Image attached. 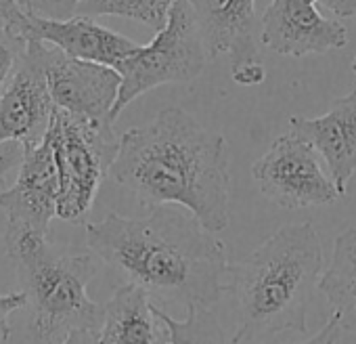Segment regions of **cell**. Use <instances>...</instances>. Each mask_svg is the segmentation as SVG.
<instances>
[{"label":"cell","instance_id":"obj_1","mask_svg":"<svg viewBox=\"0 0 356 344\" xmlns=\"http://www.w3.org/2000/svg\"><path fill=\"white\" fill-rule=\"evenodd\" d=\"M90 252L157 306L212 308L227 290V246L191 212L155 206L143 219L109 212L86 223Z\"/></svg>","mask_w":356,"mask_h":344},{"label":"cell","instance_id":"obj_2","mask_svg":"<svg viewBox=\"0 0 356 344\" xmlns=\"http://www.w3.org/2000/svg\"><path fill=\"white\" fill-rule=\"evenodd\" d=\"M109 177L132 191L145 208L176 204L208 231L231 221L229 145L181 107L161 109L153 122L126 130Z\"/></svg>","mask_w":356,"mask_h":344},{"label":"cell","instance_id":"obj_3","mask_svg":"<svg viewBox=\"0 0 356 344\" xmlns=\"http://www.w3.org/2000/svg\"><path fill=\"white\" fill-rule=\"evenodd\" d=\"M323 246L312 223L281 227L243 260L229 265L227 290L237 319L229 344H266L302 334L318 292Z\"/></svg>","mask_w":356,"mask_h":344},{"label":"cell","instance_id":"obj_4","mask_svg":"<svg viewBox=\"0 0 356 344\" xmlns=\"http://www.w3.org/2000/svg\"><path fill=\"white\" fill-rule=\"evenodd\" d=\"M7 254L34 311L36 344H59L74 329H99L103 304L88 296L97 263L88 252H67L32 231L7 229Z\"/></svg>","mask_w":356,"mask_h":344},{"label":"cell","instance_id":"obj_5","mask_svg":"<svg viewBox=\"0 0 356 344\" xmlns=\"http://www.w3.org/2000/svg\"><path fill=\"white\" fill-rule=\"evenodd\" d=\"M47 134L59 168L57 219L86 225L99 187L118 155L120 139L113 132V124L90 122L55 107Z\"/></svg>","mask_w":356,"mask_h":344},{"label":"cell","instance_id":"obj_6","mask_svg":"<svg viewBox=\"0 0 356 344\" xmlns=\"http://www.w3.org/2000/svg\"><path fill=\"white\" fill-rule=\"evenodd\" d=\"M208 59L210 55L191 3L178 0L165 28L115 68L122 74V86L111 114L113 122L140 95L161 84H178L197 78Z\"/></svg>","mask_w":356,"mask_h":344},{"label":"cell","instance_id":"obj_7","mask_svg":"<svg viewBox=\"0 0 356 344\" xmlns=\"http://www.w3.org/2000/svg\"><path fill=\"white\" fill-rule=\"evenodd\" d=\"M252 177L262 196L285 210L329 206L341 198L321 164V153L293 130L277 136L268 151L252 164Z\"/></svg>","mask_w":356,"mask_h":344},{"label":"cell","instance_id":"obj_8","mask_svg":"<svg viewBox=\"0 0 356 344\" xmlns=\"http://www.w3.org/2000/svg\"><path fill=\"white\" fill-rule=\"evenodd\" d=\"M210 59L227 55L231 76L241 86L264 82L260 61L262 24L256 17V0H189Z\"/></svg>","mask_w":356,"mask_h":344},{"label":"cell","instance_id":"obj_9","mask_svg":"<svg viewBox=\"0 0 356 344\" xmlns=\"http://www.w3.org/2000/svg\"><path fill=\"white\" fill-rule=\"evenodd\" d=\"M49 51L51 45L28 40L19 70L0 99V145L17 141L30 151L44 141L55 116V101L47 80Z\"/></svg>","mask_w":356,"mask_h":344},{"label":"cell","instance_id":"obj_10","mask_svg":"<svg viewBox=\"0 0 356 344\" xmlns=\"http://www.w3.org/2000/svg\"><path fill=\"white\" fill-rule=\"evenodd\" d=\"M49 91L55 107L99 124H113V107L122 86L115 68L74 59L51 45L47 61Z\"/></svg>","mask_w":356,"mask_h":344},{"label":"cell","instance_id":"obj_11","mask_svg":"<svg viewBox=\"0 0 356 344\" xmlns=\"http://www.w3.org/2000/svg\"><path fill=\"white\" fill-rule=\"evenodd\" d=\"M59 204V168L49 139L26 151L15 183L0 194V208L7 214V229L32 231L47 237Z\"/></svg>","mask_w":356,"mask_h":344},{"label":"cell","instance_id":"obj_12","mask_svg":"<svg viewBox=\"0 0 356 344\" xmlns=\"http://www.w3.org/2000/svg\"><path fill=\"white\" fill-rule=\"evenodd\" d=\"M262 45L279 55H323L348 45V28L329 19L314 0H270L262 17Z\"/></svg>","mask_w":356,"mask_h":344},{"label":"cell","instance_id":"obj_13","mask_svg":"<svg viewBox=\"0 0 356 344\" xmlns=\"http://www.w3.org/2000/svg\"><path fill=\"white\" fill-rule=\"evenodd\" d=\"M26 40H40L57 47L67 57L118 68L140 45L97 24L92 17L74 15L70 19H51L26 9Z\"/></svg>","mask_w":356,"mask_h":344},{"label":"cell","instance_id":"obj_14","mask_svg":"<svg viewBox=\"0 0 356 344\" xmlns=\"http://www.w3.org/2000/svg\"><path fill=\"white\" fill-rule=\"evenodd\" d=\"M289 128L310 141L327 164L339 194L356 172V88L331 103V109L318 118L293 116Z\"/></svg>","mask_w":356,"mask_h":344},{"label":"cell","instance_id":"obj_15","mask_svg":"<svg viewBox=\"0 0 356 344\" xmlns=\"http://www.w3.org/2000/svg\"><path fill=\"white\" fill-rule=\"evenodd\" d=\"M99 340L101 344H170L165 323L153 311V300L134 283L118 286L103 304Z\"/></svg>","mask_w":356,"mask_h":344},{"label":"cell","instance_id":"obj_16","mask_svg":"<svg viewBox=\"0 0 356 344\" xmlns=\"http://www.w3.org/2000/svg\"><path fill=\"white\" fill-rule=\"evenodd\" d=\"M318 292L333 306L341 329L356 334V229H348L333 242L327 271L321 275Z\"/></svg>","mask_w":356,"mask_h":344},{"label":"cell","instance_id":"obj_17","mask_svg":"<svg viewBox=\"0 0 356 344\" xmlns=\"http://www.w3.org/2000/svg\"><path fill=\"white\" fill-rule=\"evenodd\" d=\"M176 3L178 0H84L76 15L124 17L130 22H138L153 32H159L165 28Z\"/></svg>","mask_w":356,"mask_h":344},{"label":"cell","instance_id":"obj_18","mask_svg":"<svg viewBox=\"0 0 356 344\" xmlns=\"http://www.w3.org/2000/svg\"><path fill=\"white\" fill-rule=\"evenodd\" d=\"M153 311L165 323L170 344H227L222 325L210 308H189L185 319H174L153 302Z\"/></svg>","mask_w":356,"mask_h":344},{"label":"cell","instance_id":"obj_19","mask_svg":"<svg viewBox=\"0 0 356 344\" xmlns=\"http://www.w3.org/2000/svg\"><path fill=\"white\" fill-rule=\"evenodd\" d=\"M26 51L28 40L22 34H15L9 28H0V99L17 74Z\"/></svg>","mask_w":356,"mask_h":344},{"label":"cell","instance_id":"obj_20","mask_svg":"<svg viewBox=\"0 0 356 344\" xmlns=\"http://www.w3.org/2000/svg\"><path fill=\"white\" fill-rule=\"evenodd\" d=\"M84 0H22V5L32 13L51 19H70L78 13V7Z\"/></svg>","mask_w":356,"mask_h":344},{"label":"cell","instance_id":"obj_21","mask_svg":"<svg viewBox=\"0 0 356 344\" xmlns=\"http://www.w3.org/2000/svg\"><path fill=\"white\" fill-rule=\"evenodd\" d=\"M26 304H28V296L24 290L7 294V296H0V336H3L5 340L11 336V325H9L11 315Z\"/></svg>","mask_w":356,"mask_h":344},{"label":"cell","instance_id":"obj_22","mask_svg":"<svg viewBox=\"0 0 356 344\" xmlns=\"http://www.w3.org/2000/svg\"><path fill=\"white\" fill-rule=\"evenodd\" d=\"M24 155H26V149L17 141H7L0 145V185H3V181L7 179L11 170L19 168V164L24 162Z\"/></svg>","mask_w":356,"mask_h":344},{"label":"cell","instance_id":"obj_23","mask_svg":"<svg viewBox=\"0 0 356 344\" xmlns=\"http://www.w3.org/2000/svg\"><path fill=\"white\" fill-rule=\"evenodd\" d=\"M0 17H3V22L11 32L24 36L26 7L22 5V0H0Z\"/></svg>","mask_w":356,"mask_h":344},{"label":"cell","instance_id":"obj_24","mask_svg":"<svg viewBox=\"0 0 356 344\" xmlns=\"http://www.w3.org/2000/svg\"><path fill=\"white\" fill-rule=\"evenodd\" d=\"M339 334H341V323H339L337 315L333 313L331 319H329L314 336H310L308 340H302V342H298V344H337ZM266 344H268V342H266Z\"/></svg>","mask_w":356,"mask_h":344},{"label":"cell","instance_id":"obj_25","mask_svg":"<svg viewBox=\"0 0 356 344\" xmlns=\"http://www.w3.org/2000/svg\"><path fill=\"white\" fill-rule=\"evenodd\" d=\"M59 344H101L99 329H74L65 340Z\"/></svg>","mask_w":356,"mask_h":344},{"label":"cell","instance_id":"obj_26","mask_svg":"<svg viewBox=\"0 0 356 344\" xmlns=\"http://www.w3.org/2000/svg\"><path fill=\"white\" fill-rule=\"evenodd\" d=\"M335 17L343 19V17H356V0H341L337 11H335Z\"/></svg>","mask_w":356,"mask_h":344},{"label":"cell","instance_id":"obj_27","mask_svg":"<svg viewBox=\"0 0 356 344\" xmlns=\"http://www.w3.org/2000/svg\"><path fill=\"white\" fill-rule=\"evenodd\" d=\"M314 3L321 5L323 9H327V11H331V13L335 15V11H337V7H339L341 0H314Z\"/></svg>","mask_w":356,"mask_h":344},{"label":"cell","instance_id":"obj_28","mask_svg":"<svg viewBox=\"0 0 356 344\" xmlns=\"http://www.w3.org/2000/svg\"><path fill=\"white\" fill-rule=\"evenodd\" d=\"M352 72H354V76H356V57H354V61H352Z\"/></svg>","mask_w":356,"mask_h":344},{"label":"cell","instance_id":"obj_29","mask_svg":"<svg viewBox=\"0 0 356 344\" xmlns=\"http://www.w3.org/2000/svg\"><path fill=\"white\" fill-rule=\"evenodd\" d=\"M0 28H7V24L3 22V17H0Z\"/></svg>","mask_w":356,"mask_h":344}]
</instances>
